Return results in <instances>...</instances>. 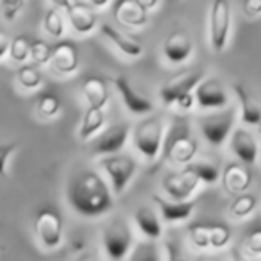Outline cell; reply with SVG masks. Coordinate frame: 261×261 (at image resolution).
Wrapping results in <instances>:
<instances>
[{"instance_id": "1", "label": "cell", "mask_w": 261, "mask_h": 261, "mask_svg": "<svg viewBox=\"0 0 261 261\" xmlns=\"http://www.w3.org/2000/svg\"><path fill=\"white\" fill-rule=\"evenodd\" d=\"M68 204L77 215L86 218L102 217L115 207L113 193L100 174L83 170L70 181L66 192Z\"/></svg>"}, {"instance_id": "2", "label": "cell", "mask_w": 261, "mask_h": 261, "mask_svg": "<svg viewBox=\"0 0 261 261\" xmlns=\"http://www.w3.org/2000/svg\"><path fill=\"white\" fill-rule=\"evenodd\" d=\"M199 152V142L193 136L190 123L182 118H175L165 135L163 158L175 165L188 167Z\"/></svg>"}, {"instance_id": "3", "label": "cell", "mask_w": 261, "mask_h": 261, "mask_svg": "<svg viewBox=\"0 0 261 261\" xmlns=\"http://www.w3.org/2000/svg\"><path fill=\"white\" fill-rule=\"evenodd\" d=\"M165 123L160 116L150 115L140 120L133 130V143L136 150L147 160H156L158 154L163 150L165 143Z\"/></svg>"}, {"instance_id": "4", "label": "cell", "mask_w": 261, "mask_h": 261, "mask_svg": "<svg viewBox=\"0 0 261 261\" xmlns=\"http://www.w3.org/2000/svg\"><path fill=\"white\" fill-rule=\"evenodd\" d=\"M33 229L41 245L50 250L58 249L65 238V220L54 206H43L36 211L33 218Z\"/></svg>"}, {"instance_id": "5", "label": "cell", "mask_w": 261, "mask_h": 261, "mask_svg": "<svg viewBox=\"0 0 261 261\" xmlns=\"http://www.w3.org/2000/svg\"><path fill=\"white\" fill-rule=\"evenodd\" d=\"M102 245L109 259L122 261L133 249V232L123 218H113L102 229Z\"/></svg>"}, {"instance_id": "6", "label": "cell", "mask_w": 261, "mask_h": 261, "mask_svg": "<svg viewBox=\"0 0 261 261\" xmlns=\"http://www.w3.org/2000/svg\"><path fill=\"white\" fill-rule=\"evenodd\" d=\"M234 120H236L234 108H227L218 113H211V115L202 116L199 120V127L204 140L213 147L224 145L225 140L232 135Z\"/></svg>"}, {"instance_id": "7", "label": "cell", "mask_w": 261, "mask_h": 261, "mask_svg": "<svg viewBox=\"0 0 261 261\" xmlns=\"http://www.w3.org/2000/svg\"><path fill=\"white\" fill-rule=\"evenodd\" d=\"M100 168L106 172L109 182L113 186V193L115 195H122L133 177L136 175L138 170V163L130 156H123V154H115V156H106L100 160Z\"/></svg>"}, {"instance_id": "8", "label": "cell", "mask_w": 261, "mask_h": 261, "mask_svg": "<svg viewBox=\"0 0 261 261\" xmlns=\"http://www.w3.org/2000/svg\"><path fill=\"white\" fill-rule=\"evenodd\" d=\"M231 22V4L227 0H215L210 8V43L215 52H222L227 47Z\"/></svg>"}, {"instance_id": "9", "label": "cell", "mask_w": 261, "mask_h": 261, "mask_svg": "<svg viewBox=\"0 0 261 261\" xmlns=\"http://www.w3.org/2000/svg\"><path fill=\"white\" fill-rule=\"evenodd\" d=\"M56 6L66 15L75 33L90 34L97 27L98 15L88 0H61V2H56Z\"/></svg>"}, {"instance_id": "10", "label": "cell", "mask_w": 261, "mask_h": 261, "mask_svg": "<svg viewBox=\"0 0 261 261\" xmlns=\"http://www.w3.org/2000/svg\"><path fill=\"white\" fill-rule=\"evenodd\" d=\"M204 81V72L200 70H186L177 75H172L161 84L160 98L165 106H175V102L186 93L195 91V88Z\"/></svg>"}, {"instance_id": "11", "label": "cell", "mask_w": 261, "mask_h": 261, "mask_svg": "<svg viewBox=\"0 0 261 261\" xmlns=\"http://www.w3.org/2000/svg\"><path fill=\"white\" fill-rule=\"evenodd\" d=\"M130 135V125L127 122H116L108 125L100 135L95 138L91 152L95 156H115L125 147Z\"/></svg>"}, {"instance_id": "12", "label": "cell", "mask_w": 261, "mask_h": 261, "mask_svg": "<svg viewBox=\"0 0 261 261\" xmlns=\"http://www.w3.org/2000/svg\"><path fill=\"white\" fill-rule=\"evenodd\" d=\"M199 185V179L190 174L186 168H182L179 172H170V174L165 175L163 182H161L165 193L170 197V200H179V202L192 199V195L197 192Z\"/></svg>"}, {"instance_id": "13", "label": "cell", "mask_w": 261, "mask_h": 261, "mask_svg": "<svg viewBox=\"0 0 261 261\" xmlns=\"http://www.w3.org/2000/svg\"><path fill=\"white\" fill-rule=\"evenodd\" d=\"M113 86L116 88L120 98H122L123 106L129 109L133 115H149L154 111V104L149 97L140 93L133 84H130L127 75H116L113 79Z\"/></svg>"}, {"instance_id": "14", "label": "cell", "mask_w": 261, "mask_h": 261, "mask_svg": "<svg viewBox=\"0 0 261 261\" xmlns=\"http://www.w3.org/2000/svg\"><path fill=\"white\" fill-rule=\"evenodd\" d=\"M195 102L202 109H224L229 104V95L224 84L215 77L204 79L195 88Z\"/></svg>"}, {"instance_id": "15", "label": "cell", "mask_w": 261, "mask_h": 261, "mask_svg": "<svg viewBox=\"0 0 261 261\" xmlns=\"http://www.w3.org/2000/svg\"><path fill=\"white\" fill-rule=\"evenodd\" d=\"M115 20L127 29H142L149 22V15L140 0H118L113 4Z\"/></svg>"}, {"instance_id": "16", "label": "cell", "mask_w": 261, "mask_h": 261, "mask_svg": "<svg viewBox=\"0 0 261 261\" xmlns=\"http://www.w3.org/2000/svg\"><path fill=\"white\" fill-rule=\"evenodd\" d=\"M79 63H81L79 50H77L73 41L63 40L59 43H56L50 59L52 72L59 73V75H72L79 68Z\"/></svg>"}, {"instance_id": "17", "label": "cell", "mask_w": 261, "mask_h": 261, "mask_svg": "<svg viewBox=\"0 0 261 261\" xmlns=\"http://www.w3.org/2000/svg\"><path fill=\"white\" fill-rule=\"evenodd\" d=\"M193 54V41L182 31H174L163 41V56L172 65H181L188 61Z\"/></svg>"}, {"instance_id": "18", "label": "cell", "mask_w": 261, "mask_h": 261, "mask_svg": "<svg viewBox=\"0 0 261 261\" xmlns=\"http://www.w3.org/2000/svg\"><path fill=\"white\" fill-rule=\"evenodd\" d=\"M100 34L116 48L118 52H122L127 58H138L143 54V45L138 38L130 36V34L123 33V31L113 27L111 23H102L100 25Z\"/></svg>"}, {"instance_id": "19", "label": "cell", "mask_w": 261, "mask_h": 261, "mask_svg": "<svg viewBox=\"0 0 261 261\" xmlns=\"http://www.w3.org/2000/svg\"><path fill=\"white\" fill-rule=\"evenodd\" d=\"M231 150L242 163L254 165L259 156V145L256 136L247 129H234L231 135Z\"/></svg>"}, {"instance_id": "20", "label": "cell", "mask_w": 261, "mask_h": 261, "mask_svg": "<svg viewBox=\"0 0 261 261\" xmlns=\"http://www.w3.org/2000/svg\"><path fill=\"white\" fill-rule=\"evenodd\" d=\"M220 181L225 192L238 197V195L247 193L250 182H252V175H250V172L247 170L243 165L229 163V165H225L224 170H222Z\"/></svg>"}, {"instance_id": "21", "label": "cell", "mask_w": 261, "mask_h": 261, "mask_svg": "<svg viewBox=\"0 0 261 261\" xmlns=\"http://www.w3.org/2000/svg\"><path fill=\"white\" fill-rule=\"evenodd\" d=\"M152 200L156 202L160 215L165 222H185L192 217L193 210H195V200H185V202H179V200H170V199H163L161 195H152Z\"/></svg>"}, {"instance_id": "22", "label": "cell", "mask_w": 261, "mask_h": 261, "mask_svg": "<svg viewBox=\"0 0 261 261\" xmlns=\"http://www.w3.org/2000/svg\"><path fill=\"white\" fill-rule=\"evenodd\" d=\"M83 95L88 102V108L104 109L109 102V86L102 77L90 75L83 83Z\"/></svg>"}, {"instance_id": "23", "label": "cell", "mask_w": 261, "mask_h": 261, "mask_svg": "<svg viewBox=\"0 0 261 261\" xmlns=\"http://www.w3.org/2000/svg\"><path fill=\"white\" fill-rule=\"evenodd\" d=\"M135 222L136 227L140 229L142 234H145L149 240H158L163 234V225H161L160 213H156V210H152L150 206H140L135 211Z\"/></svg>"}, {"instance_id": "24", "label": "cell", "mask_w": 261, "mask_h": 261, "mask_svg": "<svg viewBox=\"0 0 261 261\" xmlns=\"http://www.w3.org/2000/svg\"><path fill=\"white\" fill-rule=\"evenodd\" d=\"M234 93L240 102L242 120L249 125H259L261 123V104L252 97L249 90L243 84H234Z\"/></svg>"}, {"instance_id": "25", "label": "cell", "mask_w": 261, "mask_h": 261, "mask_svg": "<svg viewBox=\"0 0 261 261\" xmlns=\"http://www.w3.org/2000/svg\"><path fill=\"white\" fill-rule=\"evenodd\" d=\"M186 170L192 175H195L199 179V182H206V185H213L220 179L222 170L220 165L217 160H213L211 156H202V158H195L188 167H185Z\"/></svg>"}, {"instance_id": "26", "label": "cell", "mask_w": 261, "mask_h": 261, "mask_svg": "<svg viewBox=\"0 0 261 261\" xmlns=\"http://www.w3.org/2000/svg\"><path fill=\"white\" fill-rule=\"evenodd\" d=\"M106 123V113L104 109H93L88 108L83 115L79 127V138L81 140H91L95 136H98L104 130Z\"/></svg>"}, {"instance_id": "27", "label": "cell", "mask_w": 261, "mask_h": 261, "mask_svg": "<svg viewBox=\"0 0 261 261\" xmlns=\"http://www.w3.org/2000/svg\"><path fill=\"white\" fill-rule=\"evenodd\" d=\"M16 83L23 88V90H36L43 84V73L41 68L33 63H25L16 70Z\"/></svg>"}, {"instance_id": "28", "label": "cell", "mask_w": 261, "mask_h": 261, "mask_svg": "<svg viewBox=\"0 0 261 261\" xmlns=\"http://www.w3.org/2000/svg\"><path fill=\"white\" fill-rule=\"evenodd\" d=\"M43 29L52 38H63L65 34V13L56 6V2L45 11Z\"/></svg>"}, {"instance_id": "29", "label": "cell", "mask_w": 261, "mask_h": 261, "mask_svg": "<svg viewBox=\"0 0 261 261\" xmlns=\"http://www.w3.org/2000/svg\"><path fill=\"white\" fill-rule=\"evenodd\" d=\"M61 111V98L54 91H43L36 100V113L41 118H54Z\"/></svg>"}, {"instance_id": "30", "label": "cell", "mask_w": 261, "mask_h": 261, "mask_svg": "<svg viewBox=\"0 0 261 261\" xmlns=\"http://www.w3.org/2000/svg\"><path fill=\"white\" fill-rule=\"evenodd\" d=\"M257 206V199L252 195V193H243V195H238L232 199L231 206H229V215L232 218H247L249 215L254 213Z\"/></svg>"}, {"instance_id": "31", "label": "cell", "mask_w": 261, "mask_h": 261, "mask_svg": "<svg viewBox=\"0 0 261 261\" xmlns=\"http://www.w3.org/2000/svg\"><path fill=\"white\" fill-rule=\"evenodd\" d=\"M127 261H161V252L156 242L149 240V242H140L136 243L129 252Z\"/></svg>"}, {"instance_id": "32", "label": "cell", "mask_w": 261, "mask_h": 261, "mask_svg": "<svg viewBox=\"0 0 261 261\" xmlns=\"http://www.w3.org/2000/svg\"><path fill=\"white\" fill-rule=\"evenodd\" d=\"M31 40L23 34H18L11 40L9 43V52L8 56L13 59V61L20 63V65H25V61L31 58Z\"/></svg>"}, {"instance_id": "33", "label": "cell", "mask_w": 261, "mask_h": 261, "mask_svg": "<svg viewBox=\"0 0 261 261\" xmlns=\"http://www.w3.org/2000/svg\"><path fill=\"white\" fill-rule=\"evenodd\" d=\"M207 227H210L211 249H224V247L231 242V229H229V225L215 222V224H207Z\"/></svg>"}, {"instance_id": "34", "label": "cell", "mask_w": 261, "mask_h": 261, "mask_svg": "<svg viewBox=\"0 0 261 261\" xmlns=\"http://www.w3.org/2000/svg\"><path fill=\"white\" fill-rule=\"evenodd\" d=\"M52 52H54V47H50V45L45 43V41L38 40L31 45V58L29 59L33 61V65H36V66L50 65Z\"/></svg>"}, {"instance_id": "35", "label": "cell", "mask_w": 261, "mask_h": 261, "mask_svg": "<svg viewBox=\"0 0 261 261\" xmlns=\"http://www.w3.org/2000/svg\"><path fill=\"white\" fill-rule=\"evenodd\" d=\"M188 238L193 243V247L200 250L211 249L210 247V227L207 224H193L188 227Z\"/></svg>"}, {"instance_id": "36", "label": "cell", "mask_w": 261, "mask_h": 261, "mask_svg": "<svg viewBox=\"0 0 261 261\" xmlns=\"http://www.w3.org/2000/svg\"><path fill=\"white\" fill-rule=\"evenodd\" d=\"M25 2L23 0H4L0 4V9H2V16H4L6 22H15L20 16V13L25 9Z\"/></svg>"}, {"instance_id": "37", "label": "cell", "mask_w": 261, "mask_h": 261, "mask_svg": "<svg viewBox=\"0 0 261 261\" xmlns=\"http://www.w3.org/2000/svg\"><path fill=\"white\" fill-rule=\"evenodd\" d=\"M16 150H18V142L0 143V179L6 177V174H8V161Z\"/></svg>"}, {"instance_id": "38", "label": "cell", "mask_w": 261, "mask_h": 261, "mask_svg": "<svg viewBox=\"0 0 261 261\" xmlns=\"http://www.w3.org/2000/svg\"><path fill=\"white\" fill-rule=\"evenodd\" d=\"M165 254H167V261H192L175 240H167L165 242Z\"/></svg>"}, {"instance_id": "39", "label": "cell", "mask_w": 261, "mask_h": 261, "mask_svg": "<svg viewBox=\"0 0 261 261\" xmlns=\"http://www.w3.org/2000/svg\"><path fill=\"white\" fill-rule=\"evenodd\" d=\"M245 249L252 256H261V227H256L245 236Z\"/></svg>"}, {"instance_id": "40", "label": "cell", "mask_w": 261, "mask_h": 261, "mask_svg": "<svg viewBox=\"0 0 261 261\" xmlns=\"http://www.w3.org/2000/svg\"><path fill=\"white\" fill-rule=\"evenodd\" d=\"M242 9L247 16L254 18V16L261 15V0H245L242 4Z\"/></svg>"}, {"instance_id": "41", "label": "cell", "mask_w": 261, "mask_h": 261, "mask_svg": "<svg viewBox=\"0 0 261 261\" xmlns=\"http://www.w3.org/2000/svg\"><path fill=\"white\" fill-rule=\"evenodd\" d=\"M195 104H197V102H195V93H193V91H192V93L182 95V97L175 102V106H177L181 111H190V109H192Z\"/></svg>"}, {"instance_id": "42", "label": "cell", "mask_w": 261, "mask_h": 261, "mask_svg": "<svg viewBox=\"0 0 261 261\" xmlns=\"http://www.w3.org/2000/svg\"><path fill=\"white\" fill-rule=\"evenodd\" d=\"M75 261H102L100 259V256H98L95 250H83V252L77 256V259Z\"/></svg>"}, {"instance_id": "43", "label": "cell", "mask_w": 261, "mask_h": 261, "mask_svg": "<svg viewBox=\"0 0 261 261\" xmlns=\"http://www.w3.org/2000/svg\"><path fill=\"white\" fill-rule=\"evenodd\" d=\"M9 43H11V40H9V38L6 36L4 33H0V59H4L6 56H8Z\"/></svg>"}, {"instance_id": "44", "label": "cell", "mask_w": 261, "mask_h": 261, "mask_svg": "<svg viewBox=\"0 0 261 261\" xmlns=\"http://www.w3.org/2000/svg\"><path fill=\"white\" fill-rule=\"evenodd\" d=\"M231 257H232V261H254V259H250L245 252H242L238 247H234V249L231 250Z\"/></svg>"}, {"instance_id": "45", "label": "cell", "mask_w": 261, "mask_h": 261, "mask_svg": "<svg viewBox=\"0 0 261 261\" xmlns=\"http://www.w3.org/2000/svg\"><path fill=\"white\" fill-rule=\"evenodd\" d=\"M90 2V6L95 9V11H98V9H104V8H109L111 6V2L109 0H88Z\"/></svg>"}, {"instance_id": "46", "label": "cell", "mask_w": 261, "mask_h": 261, "mask_svg": "<svg viewBox=\"0 0 261 261\" xmlns=\"http://www.w3.org/2000/svg\"><path fill=\"white\" fill-rule=\"evenodd\" d=\"M142 2V6L147 9V11H152V9H156L158 6H160V0H140Z\"/></svg>"}, {"instance_id": "47", "label": "cell", "mask_w": 261, "mask_h": 261, "mask_svg": "<svg viewBox=\"0 0 261 261\" xmlns=\"http://www.w3.org/2000/svg\"><path fill=\"white\" fill-rule=\"evenodd\" d=\"M257 130H259V136H261V123H259V125H257Z\"/></svg>"}]
</instances>
